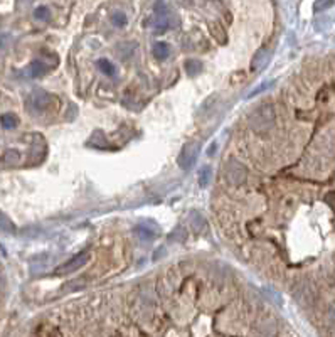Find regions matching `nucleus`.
I'll return each instance as SVG.
<instances>
[{"instance_id":"obj_1","label":"nucleus","mask_w":335,"mask_h":337,"mask_svg":"<svg viewBox=\"0 0 335 337\" xmlns=\"http://www.w3.org/2000/svg\"><path fill=\"white\" fill-rule=\"evenodd\" d=\"M275 125V108L271 103H263L249 116V127L256 133H266Z\"/></svg>"},{"instance_id":"obj_2","label":"nucleus","mask_w":335,"mask_h":337,"mask_svg":"<svg viewBox=\"0 0 335 337\" xmlns=\"http://www.w3.org/2000/svg\"><path fill=\"white\" fill-rule=\"evenodd\" d=\"M89 258H91V255H89L88 251H83V253H78L76 256H73L71 260H67L66 263H62L61 267H58L54 270L56 275H67V273H73L76 272V270H79L81 267H84L86 263L89 261Z\"/></svg>"},{"instance_id":"obj_3","label":"nucleus","mask_w":335,"mask_h":337,"mask_svg":"<svg viewBox=\"0 0 335 337\" xmlns=\"http://www.w3.org/2000/svg\"><path fill=\"white\" fill-rule=\"evenodd\" d=\"M197 155H199V143H196V142L185 143L182 152H180L179 159H177L180 168H184V171H189V168L196 164Z\"/></svg>"},{"instance_id":"obj_4","label":"nucleus","mask_w":335,"mask_h":337,"mask_svg":"<svg viewBox=\"0 0 335 337\" xmlns=\"http://www.w3.org/2000/svg\"><path fill=\"white\" fill-rule=\"evenodd\" d=\"M226 177L229 179V182L234 185H241L246 181V168L243 164H240L237 160L231 159L228 164H226Z\"/></svg>"},{"instance_id":"obj_5","label":"nucleus","mask_w":335,"mask_h":337,"mask_svg":"<svg viewBox=\"0 0 335 337\" xmlns=\"http://www.w3.org/2000/svg\"><path fill=\"white\" fill-rule=\"evenodd\" d=\"M51 103H53V97H51L49 93L42 91V89H37V91H34V93H32V97H31V105H32V108H34V110L44 111V110H47V108H49V105H51Z\"/></svg>"},{"instance_id":"obj_6","label":"nucleus","mask_w":335,"mask_h":337,"mask_svg":"<svg viewBox=\"0 0 335 337\" xmlns=\"http://www.w3.org/2000/svg\"><path fill=\"white\" fill-rule=\"evenodd\" d=\"M268 63H270V51L268 49H259L258 53L254 54V58L251 61V69L253 71H261V69H265Z\"/></svg>"},{"instance_id":"obj_7","label":"nucleus","mask_w":335,"mask_h":337,"mask_svg":"<svg viewBox=\"0 0 335 337\" xmlns=\"http://www.w3.org/2000/svg\"><path fill=\"white\" fill-rule=\"evenodd\" d=\"M153 56H155V59L158 61L167 59L170 56V46L167 42H157L155 46H153Z\"/></svg>"},{"instance_id":"obj_8","label":"nucleus","mask_w":335,"mask_h":337,"mask_svg":"<svg viewBox=\"0 0 335 337\" xmlns=\"http://www.w3.org/2000/svg\"><path fill=\"white\" fill-rule=\"evenodd\" d=\"M47 73V66L42 63V61H34L31 64V76L32 78H41L42 75Z\"/></svg>"},{"instance_id":"obj_9","label":"nucleus","mask_w":335,"mask_h":337,"mask_svg":"<svg viewBox=\"0 0 335 337\" xmlns=\"http://www.w3.org/2000/svg\"><path fill=\"white\" fill-rule=\"evenodd\" d=\"M98 67L105 73L106 76H115L116 75V67L113 63H110L108 59H100L98 61Z\"/></svg>"},{"instance_id":"obj_10","label":"nucleus","mask_w":335,"mask_h":337,"mask_svg":"<svg viewBox=\"0 0 335 337\" xmlns=\"http://www.w3.org/2000/svg\"><path fill=\"white\" fill-rule=\"evenodd\" d=\"M0 123H2V127H4V128H7V130H10V128H15V127H17V123H19V120H17V116H15V115L7 113V115H4L2 118H0Z\"/></svg>"},{"instance_id":"obj_11","label":"nucleus","mask_w":335,"mask_h":337,"mask_svg":"<svg viewBox=\"0 0 335 337\" xmlns=\"http://www.w3.org/2000/svg\"><path fill=\"white\" fill-rule=\"evenodd\" d=\"M185 69H187V75L197 76L199 73L202 71V64L199 63V61H187V63H185Z\"/></svg>"},{"instance_id":"obj_12","label":"nucleus","mask_w":335,"mask_h":337,"mask_svg":"<svg viewBox=\"0 0 335 337\" xmlns=\"http://www.w3.org/2000/svg\"><path fill=\"white\" fill-rule=\"evenodd\" d=\"M209 182H211V168L206 167L199 174V184H201L202 187H206V185H209Z\"/></svg>"},{"instance_id":"obj_13","label":"nucleus","mask_w":335,"mask_h":337,"mask_svg":"<svg viewBox=\"0 0 335 337\" xmlns=\"http://www.w3.org/2000/svg\"><path fill=\"white\" fill-rule=\"evenodd\" d=\"M111 22L116 27H125L127 26V15H125L123 12H115L111 15Z\"/></svg>"},{"instance_id":"obj_14","label":"nucleus","mask_w":335,"mask_h":337,"mask_svg":"<svg viewBox=\"0 0 335 337\" xmlns=\"http://www.w3.org/2000/svg\"><path fill=\"white\" fill-rule=\"evenodd\" d=\"M34 17L39 20H49L51 19V12L47 7H37L34 10Z\"/></svg>"},{"instance_id":"obj_15","label":"nucleus","mask_w":335,"mask_h":337,"mask_svg":"<svg viewBox=\"0 0 335 337\" xmlns=\"http://www.w3.org/2000/svg\"><path fill=\"white\" fill-rule=\"evenodd\" d=\"M0 228H2V229H5V231H14V228H12V223H10L9 219L5 218L4 214H0Z\"/></svg>"},{"instance_id":"obj_16","label":"nucleus","mask_w":335,"mask_h":337,"mask_svg":"<svg viewBox=\"0 0 335 337\" xmlns=\"http://www.w3.org/2000/svg\"><path fill=\"white\" fill-rule=\"evenodd\" d=\"M138 233L143 236V239H152L153 236H155V233H152L150 229H145V228H141V226L138 228Z\"/></svg>"},{"instance_id":"obj_17","label":"nucleus","mask_w":335,"mask_h":337,"mask_svg":"<svg viewBox=\"0 0 335 337\" xmlns=\"http://www.w3.org/2000/svg\"><path fill=\"white\" fill-rule=\"evenodd\" d=\"M332 5V0H319V2L315 4V10H322L323 7H330Z\"/></svg>"},{"instance_id":"obj_18","label":"nucleus","mask_w":335,"mask_h":337,"mask_svg":"<svg viewBox=\"0 0 335 337\" xmlns=\"http://www.w3.org/2000/svg\"><path fill=\"white\" fill-rule=\"evenodd\" d=\"M177 2H180L182 5H185V7H189V5H192V0H177Z\"/></svg>"}]
</instances>
